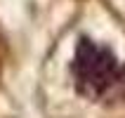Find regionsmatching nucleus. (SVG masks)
<instances>
[{"instance_id":"1","label":"nucleus","mask_w":125,"mask_h":118,"mask_svg":"<svg viewBox=\"0 0 125 118\" xmlns=\"http://www.w3.org/2000/svg\"><path fill=\"white\" fill-rule=\"evenodd\" d=\"M71 76L78 95L85 99L109 104L125 97V64L111 47L92 38H80L71 62Z\"/></svg>"}]
</instances>
